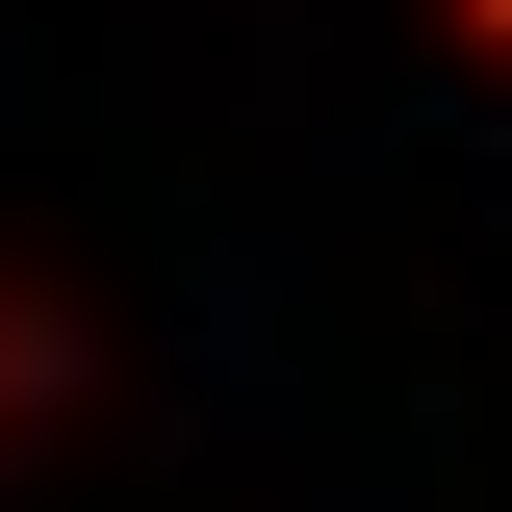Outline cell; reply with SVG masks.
I'll use <instances>...</instances> for the list:
<instances>
[{
	"label": "cell",
	"instance_id": "cell-1",
	"mask_svg": "<svg viewBox=\"0 0 512 512\" xmlns=\"http://www.w3.org/2000/svg\"><path fill=\"white\" fill-rule=\"evenodd\" d=\"M52 410H77V308H52V282H0V461L52 436Z\"/></svg>",
	"mask_w": 512,
	"mask_h": 512
},
{
	"label": "cell",
	"instance_id": "cell-2",
	"mask_svg": "<svg viewBox=\"0 0 512 512\" xmlns=\"http://www.w3.org/2000/svg\"><path fill=\"white\" fill-rule=\"evenodd\" d=\"M436 26H461V77H512V0H436Z\"/></svg>",
	"mask_w": 512,
	"mask_h": 512
}]
</instances>
